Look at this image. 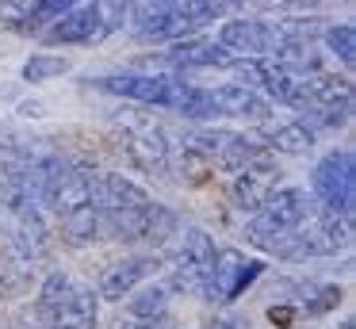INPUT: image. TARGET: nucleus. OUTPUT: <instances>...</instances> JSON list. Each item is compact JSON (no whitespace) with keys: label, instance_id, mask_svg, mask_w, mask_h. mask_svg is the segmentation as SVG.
<instances>
[{"label":"nucleus","instance_id":"obj_3","mask_svg":"<svg viewBox=\"0 0 356 329\" xmlns=\"http://www.w3.org/2000/svg\"><path fill=\"white\" fill-rule=\"evenodd\" d=\"M211 264H215V241H211L207 230L203 226L177 230V245H172L169 260H165V268H169L165 287L180 291V295H203Z\"/></svg>","mask_w":356,"mask_h":329},{"label":"nucleus","instance_id":"obj_18","mask_svg":"<svg viewBox=\"0 0 356 329\" xmlns=\"http://www.w3.org/2000/svg\"><path fill=\"white\" fill-rule=\"evenodd\" d=\"M169 295H172V291L165 287V283H142L138 291L127 295V314H131L134 321L165 318V310H169Z\"/></svg>","mask_w":356,"mask_h":329},{"label":"nucleus","instance_id":"obj_11","mask_svg":"<svg viewBox=\"0 0 356 329\" xmlns=\"http://www.w3.org/2000/svg\"><path fill=\"white\" fill-rule=\"evenodd\" d=\"M276 188H280V165L272 161V153L253 157L249 165H241L238 172L230 176V199H234V207L245 211V214H253Z\"/></svg>","mask_w":356,"mask_h":329},{"label":"nucleus","instance_id":"obj_5","mask_svg":"<svg viewBox=\"0 0 356 329\" xmlns=\"http://www.w3.org/2000/svg\"><path fill=\"white\" fill-rule=\"evenodd\" d=\"M310 203L318 211L353 214L356 211V157L348 145L330 150L310 172Z\"/></svg>","mask_w":356,"mask_h":329},{"label":"nucleus","instance_id":"obj_20","mask_svg":"<svg viewBox=\"0 0 356 329\" xmlns=\"http://www.w3.org/2000/svg\"><path fill=\"white\" fill-rule=\"evenodd\" d=\"M322 42H325V50L333 54V58H341L345 65H353L356 61V27L353 23H330V27L322 31Z\"/></svg>","mask_w":356,"mask_h":329},{"label":"nucleus","instance_id":"obj_12","mask_svg":"<svg viewBox=\"0 0 356 329\" xmlns=\"http://www.w3.org/2000/svg\"><path fill=\"white\" fill-rule=\"evenodd\" d=\"M96 88L111 92V96H123V99H134V104L172 107L177 77H169V73H111V77H96Z\"/></svg>","mask_w":356,"mask_h":329},{"label":"nucleus","instance_id":"obj_13","mask_svg":"<svg viewBox=\"0 0 356 329\" xmlns=\"http://www.w3.org/2000/svg\"><path fill=\"white\" fill-rule=\"evenodd\" d=\"M161 65H169V69H177V73H184V69H211V65H230V54L222 50V46L215 42V38H200V35H192V38H180V42H172L169 50L161 54Z\"/></svg>","mask_w":356,"mask_h":329},{"label":"nucleus","instance_id":"obj_22","mask_svg":"<svg viewBox=\"0 0 356 329\" xmlns=\"http://www.w3.org/2000/svg\"><path fill=\"white\" fill-rule=\"evenodd\" d=\"M257 8H264V12H284V15H299L307 12V8H318L322 0H253Z\"/></svg>","mask_w":356,"mask_h":329},{"label":"nucleus","instance_id":"obj_21","mask_svg":"<svg viewBox=\"0 0 356 329\" xmlns=\"http://www.w3.org/2000/svg\"><path fill=\"white\" fill-rule=\"evenodd\" d=\"M65 69H70V61L58 58V54H31V58L24 61V81L27 84H47V81H54V77H62Z\"/></svg>","mask_w":356,"mask_h":329},{"label":"nucleus","instance_id":"obj_9","mask_svg":"<svg viewBox=\"0 0 356 329\" xmlns=\"http://www.w3.org/2000/svg\"><path fill=\"white\" fill-rule=\"evenodd\" d=\"M127 157L134 161L138 168H149V172H165L169 168V157H172V142L165 134L161 122L154 119H127L123 122V142Z\"/></svg>","mask_w":356,"mask_h":329},{"label":"nucleus","instance_id":"obj_23","mask_svg":"<svg viewBox=\"0 0 356 329\" xmlns=\"http://www.w3.org/2000/svg\"><path fill=\"white\" fill-rule=\"evenodd\" d=\"M119 329H169V321H165V318H154V321H123V326H119Z\"/></svg>","mask_w":356,"mask_h":329},{"label":"nucleus","instance_id":"obj_15","mask_svg":"<svg viewBox=\"0 0 356 329\" xmlns=\"http://www.w3.org/2000/svg\"><path fill=\"white\" fill-rule=\"evenodd\" d=\"M96 321H100V298H96L92 287L77 283L70 303H65L42 329H96Z\"/></svg>","mask_w":356,"mask_h":329},{"label":"nucleus","instance_id":"obj_24","mask_svg":"<svg viewBox=\"0 0 356 329\" xmlns=\"http://www.w3.org/2000/svg\"><path fill=\"white\" fill-rule=\"evenodd\" d=\"M203 329H241V326H238V321H230V318H211Z\"/></svg>","mask_w":356,"mask_h":329},{"label":"nucleus","instance_id":"obj_14","mask_svg":"<svg viewBox=\"0 0 356 329\" xmlns=\"http://www.w3.org/2000/svg\"><path fill=\"white\" fill-rule=\"evenodd\" d=\"M257 145L264 153H291V157H302L318 145V134L307 130L299 119H280V122H261L257 127Z\"/></svg>","mask_w":356,"mask_h":329},{"label":"nucleus","instance_id":"obj_19","mask_svg":"<svg viewBox=\"0 0 356 329\" xmlns=\"http://www.w3.org/2000/svg\"><path fill=\"white\" fill-rule=\"evenodd\" d=\"M337 303H341L337 283H299V295H295V306H299L302 314H310V318L337 310Z\"/></svg>","mask_w":356,"mask_h":329},{"label":"nucleus","instance_id":"obj_8","mask_svg":"<svg viewBox=\"0 0 356 329\" xmlns=\"http://www.w3.org/2000/svg\"><path fill=\"white\" fill-rule=\"evenodd\" d=\"M261 272H264L261 260L245 257L241 249H215V264H211L207 291H203V295H207L211 303H234Z\"/></svg>","mask_w":356,"mask_h":329},{"label":"nucleus","instance_id":"obj_17","mask_svg":"<svg viewBox=\"0 0 356 329\" xmlns=\"http://www.w3.org/2000/svg\"><path fill=\"white\" fill-rule=\"evenodd\" d=\"M77 291V280H73L70 272H50L47 280H42L39 287V298H35V314H39V321L47 326L50 318H54L58 310H62L65 303H70V295Z\"/></svg>","mask_w":356,"mask_h":329},{"label":"nucleus","instance_id":"obj_6","mask_svg":"<svg viewBox=\"0 0 356 329\" xmlns=\"http://www.w3.org/2000/svg\"><path fill=\"white\" fill-rule=\"evenodd\" d=\"M188 150L203 161L207 168H222V172H238L241 165H249L253 157H261V145L241 130H226V127H207L200 134L188 138Z\"/></svg>","mask_w":356,"mask_h":329},{"label":"nucleus","instance_id":"obj_16","mask_svg":"<svg viewBox=\"0 0 356 329\" xmlns=\"http://www.w3.org/2000/svg\"><path fill=\"white\" fill-rule=\"evenodd\" d=\"M348 119H353V96H337L330 104H314V107H302L299 111V122L307 130H314V134L341 130V127H348Z\"/></svg>","mask_w":356,"mask_h":329},{"label":"nucleus","instance_id":"obj_2","mask_svg":"<svg viewBox=\"0 0 356 329\" xmlns=\"http://www.w3.org/2000/svg\"><path fill=\"white\" fill-rule=\"evenodd\" d=\"M348 245H353V214L310 211L302 226L268 241L264 252H272L280 260H307V257H337Z\"/></svg>","mask_w":356,"mask_h":329},{"label":"nucleus","instance_id":"obj_7","mask_svg":"<svg viewBox=\"0 0 356 329\" xmlns=\"http://www.w3.org/2000/svg\"><path fill=\"white\" fill-rule=\"evenodd\" d=\"M165 268L161 252H131V257L115 260L104 268L100 283H96V298L100 303H123L131 291H138L142 283H149Z\"/></svg>","mask_w":356,"mask_h":329},{"label":"nucleus","instance_id":"obj_1","mask_svg":"<svg viewBox=\"0 0 356 329\" xmlns=\"http://www.w3.org/2000/svg\"><path fill=\"white\" fill-rule=\"evenodd\" d=\"M96 207H100L104 234H111L123 245H154L157 252L177 234V214L123 172H100Z\"/></svg>","mask_w":356,"mask_h":329},{"label":"nucleus","instance_id":"obj_4","mask_svg":"<svg viewBox=\"0 0 356 329\" xmlns=\"http://www.w3.org/2000/svg\"><path fill=\"white\" fill-rule=\"evenodd\" d=\"M310 211H314V207H310L307 191L295 188V184H280V188L272 191V195L264 199L253 214H249L245 241H253L257 249H264L268 241H276V237L291 234L295 226H302Z\"/></svg>","mask_w":356,"mask_h":329},{"label":"nucleus","instance_id":"obj_10","mask_svg":"<svg viewBox=\"0 0 356 329\" xmlns=\"http://www.w3.org/2000/svg\"><path fill=\"white\" fill-rule=\"evenodd\" d=\"M104 35H111V31H108V23H104L100 4H96V0H85V4L70 8L65 15H58L39 38L47 46H88V42H100Z\"/></svg>","mask_w":356,"mask_h":329}]
</instances>
